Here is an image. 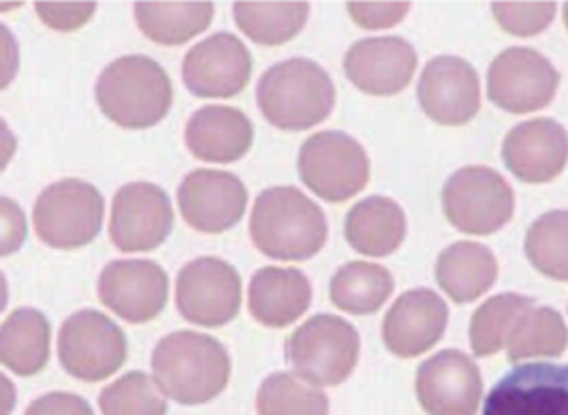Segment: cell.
I'll return each mask as SVG.
<instances>
[{"instance_id": "d590c367", "label": "cell", "mask_w": 568, "mask_h": 415, "mask_svg": "<svg viewBox=\"0 0 568 415\" xmlns=\"http://www.w3.org/2000/svg\"><path fill=\"white\" fill-rule=\"evenodd\" d=\"M37 16L53 30H78L97 11V2H37Z\"/></svg>"}, {"instance_id": "603a6c76", "label": "cell", "mask_w": 568, "mask_h": 415, "mask_svg": "<svg viewBox=\"0 0 568 415\" xmlns=\"http://www.w3.org/2000/svg\"><path fill=\"white\" fill-rule=\"evenodd\" d=\"M311 296L303 271L264 266L250 282V313L262 326L285 328L310 310Z\"/></svg>"}, {"instance_id": "7a4b0ae2", "label": "cell", "mask_w": 568, "mask_h": 415, "mask_svg": "<svg viewBox=\"0 0 568 415\" xmlns=\"http://www.w3.org/2000/svg\"><path fill=\"white\" fill-rule=\"evenodd\" d=\"M250 236L268 259H313L328 241V220L298 188L275 185L260 192L250 220Z\"/></svg>"}, {"instance_id": "f1b7e54d", "label": "cell", "mask_w": 568, "mask_h": 415, "mask_svg": "<svg viewBox=\"0 0 568 415\" xmlns=\"http://www.w3.org/2000/svg\"><path fill=\"white\" fill-rule=\"evenodd\" d=\"M236 27L260 45L294 39L310 18V2H234Z\"/></svg>"}, {"instance_id": "4fadbf2b", "label": "cell", "mask_w": 568, "mask_h": 415, "mask_svg": "<svg viewBox=\"0 0 568 415\" xmlns=\"http://www.w3.org/2000/svg\"><path fill=\"white\" fill-rule=\"evenodd\" d=\"M415 394L428 415H477L484 398L481 371L460 350H443L419 364Z\"/></svg>"}, {"instance_id": "7402d4cb", "label": "cell", "mask_w": 568, "mask_h": 415, "mask_svg": "<svg viewBox=\"0 0 568 415\" xmlns=\"http://www.w3.org/2000/svg\"><path fill=\"white\" fill-rule=\"evenodd\" d=\"M183 136L192 156L229 164L250 152L254 126L250 118L234 107L209 104L192 113Z\"/></svg>"}, {"instance_id": "8fae6325", "label": "cell", "mask_w": 568, "mask_h": 415, "mask_svg": "<svg viewBox=\"0 0 568 415\" xmlns=\"http://www.w3.org/2000/svg\"><path fill=\"white\" fill-rule=\"evenodd\" d=\"M560 73L537 50L509 48L498 53L488 71V97L507 113L541 111L556 99Z\"/></svg>"}, {"instance_id": "8d00e7d4", "label": "cell", "mask_w": 568, "mask_h": 415, "mask_svg": "<svg viewBox=\"0 0 568 415\" xmlns=\"http://www.w3.org/2000/svg\"><path fill=\"white\" fill-rule=\"evenodd\" d=\"M349 16L368 30L396 27L412 9V2H349Z\"/></svg>"}, {"instance_id": "9a60e30c", "label": "cell", "mask_w": 568, "mask_h": 415, "mask_svg": "<svg viewBox=\"0 0 568 415\" xmlns=\"http://www.w3.org/2000/svg\"><path fill=\"white\" fill-rule=\"evenodd\" d=\"M181 75L194 97L231 99L250 81L252 55L231 32H215L185 53Z\"/></svg>"}, {"instance_id": "ac0fdd59", "label": "cell", "mask_w": 568, "mask_h": 415, "mask_svg": "<svg viewBox=\"0 0 568 415\" xmlns=\"http://www.w3.org/2000/svg\"><path fill=\"white\" fill-rule=\"evenodd\" d=\"M183 220L201 233L231 231L247 208V188L233 173L199 169L183 178L178 190Z\"/></svg>"}, {"instance_id": "83f0119b", "label": "cell", "mask_w": 568, "mask_h": 415, "mask_svg": "<svg viewBox=\"0 0 568 415\" xmlns=\"http://www.w3.org/2000/svg\"><path fill=\"white\" fill-rule=\"evenodd\" d=\"M394 280L386 266L375 262H347L331 280V298L341 312L368 315L384 307Z\"/></svg>"}, {"instance_id": "4dcf8cb0", "label": "cell", "mask_w": 568, "mask_h": 415, "mask_svg": "<svg viewBox=\"0 0 568 415\" xmlns=\"http://www.w3.org/2000/svg\"><path fill=\"white\" fill-rule=\"evenodd\" d=\"M568 347V328L565 317L551 307H532L517 322L507 341L509 363L532 358H560Z\"/></svg>"}, {"instance_id": "6da1fadb", "label": "cell", "mask_w": 568, "mask_h": 415, "mask_svg": "<svg viewBox=\"0 0 568 415\" xmlns=\"http://www.w3.org/2000/svg\"><path fill=\"white\" fill-rule=\"evenodd\" d=\"M155 384L180 405H203L231 379V356L217 338L178 331L160 338L152 354Z\"/></svg>"}, {"instance_id": "ba28073f", "label": "cell", "mask_w": 568, "mask_h": 415, "mask_svg": "<svg viewBox=\"0 0 568 415\" xmlns=\"http://www.w3.org/2000/svg\"><path fill=\"white\" fill-rule=\"evenodd\" d=\"M298 173L313 194L328 203H343L368 183L371 162L354 136L324 130L303 143Z\"/></svg>"}, {"instance_id": "9c48e42d", "label": "cell", "mask_w": 568, "mask_h": 415, "mask_svg": "<svg viewBox=\"0 0 568 415\" xmlns=\"http://www.w3.org/2000/svg\"><path fill=\"white\" fill-rule=\"evenodd\" d=\"M129 343L122 328L97 310H83L64 320L58 333L62 368L81 382H103L126 361Z\"/></svg>"}, {"instance_id": "ab89813d", "label": "cell", "mask_w": 568, "mask_h": 415, "mask_svg": "<svg viewBox=\"0 0 568 415\" xmlns=\"http://www.w3.org/2000/svg\"><path fill=\"white\" fill-rule=\"evenodd\" d=\"M565 24H567L568 30V2L565 4Z\"/></svg>"}, {"instance_id": "1f68e13d", "label": "cell", "mask_w": 568, "mask_h": 415, "mask_svg": "<svg viewBox=\"0 0 568 415\" xmlns=\"http://www.w3.org/2000/svg\"><path fill=\"white\" fill-rule=\"evenodd\" d=\"M524 252L530 264L554 282H568V211L542 213L526 233Z\"/></svg>"}, {"instance_id": "3957f363", "label": "cell", "mask_w": 568, "mask_h": 415, "mask_svg": "<svg viewBox=\"0 0 568 415\" xmlns=\"http://www.w3.org/2000/svg\"><path fill=\"white\" fill-rule=\"evenodd\" d=\"M262 115L277 129L307 130L335 109V83L313 60L290 58L264 71L256 88Z\"/></svg>"}, {"instance_id": "30bf717a", "label": "cell", "mask_w": 568, "mask_h": 415, "mask_svg": "<svg viewBox=\"0 0 568 415\" xmlns=\"http://www.w3.org/2000/svg\"><path fill=\"white\" fill-rule=\"evenodd\" d=\"M175 303L181 317L196 326L217 328L233 322L241 310V277L226 260L187 262L178 275Z\"/></svg>"}, {"instance_id": "7c38bea8", "label": "cell", "mask_w": 568, "mask_h": 415, "mask_svg": "<svg viewBox=\"0 0 568 415\" xmlns=\"http://www.w3.org/2000/svg\"><path fill=\"white\" fill-rule=\"evenodd\" d=\"M173 231L169 194L155 183H126L113 196L109 234L120 252H152Z\"/></svg>"}, {"instance_id": "484cf974", "label": "cell", "mask_w": 568, "mask_h": 415, "mask_svg": "<svg viewBox=\"0 0 568 415\" xmlns=\"http://www.w3.org/2000/svg\"><path fill=\"white\" fill-rule=\"evenodd\" d=\"M50 322L32 307L11 313L0 328V361L20 377L43 371L50 361Z\"/></svg>"}, {"instance_id": "cb8c5ba5", "label": "cell", "mask_w": 568, "mask_h": 415, "mask_svg": "<svg viewBox=\"0 0 568 415\" xmlns=\"http://www.w3.org/2000/svg\"><path fill=\"white\" fill-rule=\"evenodd\" d=\"M405 234V211L386 196L364 199L349 209L345 217V239L364 256L386 259L403 245Z\"/></svg>"}, {"instance_id": "4316f807", "label": "cell", "mask_w": 568, "mask_h": 415, "mask_svg": "<svg viewBox=\"0 0 568 415\" xmlns=\"http://www.w3.org/2000/svg\"><path fill=\"white\" fill-rule=\"evenodd\" d=\"M134 18L141 32L160 45H181L203 30L213 18L211 2H136Z\"/></svg>"}, {"instance_id": "52a82bcc", "label": "cell", "mask_w": 568, "mask_h": 415, "mask_svg": "<svg viewBox=\"0 0 568 415\" xmlns=\"http://www.w3.org/2000/svg\"><path fill=\"white\" fill-rule=\"evenodd\" d=\"M103 194L92 183L62 180L48 185L34 203L37 236L55 250H78L103 229Z\"/></svg>"}, {"instance_id": "d4e9b609", "label": "cell", "mask_w": 568, "mask_h": 415, "mask_svg": "<svg viewBox=\"0 0 568 415\" xmlns=\"http://www.w3.org/2000/svg\"><path fill=\"white\" fill-rule=\"evenodd\" d=\"M435 277L454 303L465 305L484 296L496 284L498 262L490 247L473 241H458L440 252Z\"/></svg>"}, {"instance_id": "277c9868", "label": "cell", "mask_w": 568, "mask_h": 415, "mask_svg": "<svg viewBox=\"0 0 568 415\" xmlns=\"http://www.w3.org/2000/svg\"><path fill=\"white\" fill-rule=\"evenodd\" d=\"M97 103L122 129H152L173 103V85L166 71L148 55L113 60L97 79Z\"/></svg>"}, {"instance_id": "d6a6232c", "label": "cell", "mask_w": 568, "mask_h": 415, "mask_svg": "<svg viewBox=\"0 0 568 415\" xmlns=\"http://www.w3.org/2000/svg\"><path fill=\"white\" fill-rule=\"evenodd\" d=\"M258 415H328V396L296 373L268 375L256 396Z\"/></svg>"}, {"instance_id": "836d02e7", "label": "cell", "mask_w": 568, "mask_h": 415, "mask_svg": "<svg viewBox=\"0 0 568 415\" xmlns=\"http://www.w3.org/2000/svg\"><path fill=\"white\" fill-rule=\"evenodd\" d=\"M103 415H166L164 392L141 371L126 373L99 396Z\"/></svg>"}, {"instance_id": "d6986e66", "label": "cell", "mask_w": 568, "mask_h": 415, "mask_svg": "<svg viewBox=\"0 0 568 415\" xmlns=\"http://www.w3.org/2000/svg\"><path fill=\"white\" fill-rule=\"evenodd\" d=\"M345 75L373 97H392L403 92L417 69V53L403 37L362 39L345 53Z\"/></svg>"}, {"instance_id": "5bb4252c", "label": "cell", "mask_w": 568, "mask_h": 415, "mask_svg": "<svg viewBox=\"0 0 568 415\" xmlns=\"http://www.w3.org/2000/svg\"><path fill=\"white\" fill-rule=\"evenodd\" d=\"M484 415H568V364H519L490 389Z\"/></svg>"}, {"instance_id": "2e32d148", "label": "cell", "mask_w": 568, "mask_h": 415, "mask_svg": "<svg viewBox=\"0 0 568 415\" xmlns=\"http://www.w3.org/2000/svg\"><path fill=\"white\" fill-rule=\"evenodd\" d=\"M417 101L440 126H463L481 109L479 75L458 55L433 58L417 83Z\"/></svg>"}, {"instance_id": "5b68a950", "label": "cell", "mask_w": 568, "mask_h": 415, "mask_svg": "<svg viewBox=\"0 0 568 415\" xmlns=\"http://www.w3.org/2000/svg\"><path fill=\"white\" fill-rule=\"evenodd\" d=\"M285 358L294 373L313 386H338L358 364L361 335L343 317L320 313L287 338Z\"/></svg>"}, {"instance_id": "f546056e", "label": "cell", "mask_w": 568, "mask_h": 415, "mask_svg": "<svg viewBox=\"0 0 568 415\" xmlns=\"http://www.w3.org/2000/svg\"><path fill=\"white\" fill-rule=\"evenodd\" d=\"M535 301L514 292L496 294L488 298L470 317V347L479 358H488L507 347L517 322L530 312Z\"/></svg>"}, {"instance_id": "44dd1931", "label": "cell", "mask_w": 568, "mask_h": 415, "mask_svg": "<svg viewBox=\"0 0 568 415\" xmlns=\"http://www.w3.org/2000/svg\"><path fill=\"white\" fill-rule=\"evenodd\" d=\"M503 160L519 182H554L567 166V129L551 118L521 122L505 136Z\"/></svg>"}, {"instance_id": "e575fe53", "label": "cell", "mask_w": 568, "mask_h": 415, "mask_svg": "<svg viewBox=\"0 0 568 415\" xmlns=\"http://www.w3.org/2000/svg\"><path fill=\"white\" fill-rule=\"evenodd\" d=\"M558 4L551 0L542 2H491V13L503 30L514 37L541 34L556 18Z\"/></svg>"}, {"instance_id": "f35d334b", "label": "cell", "mask_w": 568, "mask_h": 415, "mask_svg": "<svg viewBox=\"0 0 568 415\" xmlns=\"http://www.w3.org/2000/svg\"><path fill=\"white\" fill-rule=\"evenodd\" d=\"M27 236V222L20 208L9 199H2V247L0 254L9 256L11 252L20 250Z\"/></svg>"}, {"instance_id": "8992f818", "label": "cell", "mask_w": 568, "mask_h": 415, "mask_svg": "<svg viewBox=\"0 0 568 415\" xmlns=\"http://www.w3.org/2000/svg\"><path fill=\"white\" fill-rule=\"evenodd\" d=\"M443 211L456 231L484 236L511 222L516 194L490 166H465L445 183Z\"/></svg>"}, {"instance_id": "e0dca14e", "label": "cell", "mask_w": 568, "mask_h": 415, "mask_svg": "<svg viewBox=\"0 0 568 415\" xmlns=\"http://www.w3.org/2000/svg\"><path fill=\"white\" fill-rule=\"evenodd\" d=\"M99 298L130 324L154 320L169 298V277L152 260H113L99 277Z\"/></svg>"}, {"instance_id": "74e56055", "label": "cell", "mask_w": 568, "mask_h": 415, "mask_svg": "<svg viewBox=\"0 0 568 415\" xmlns=\"http://www.w3.org/2000/svg\"><path fill=\"white\" fill-rule=\"evenodd\" d=\"M24 415H94L85 398L71 392H50L34 398Z\"/></svg>"}, {"instance_id": "ffe728a7", "label": "cell", "mask_w": 568, "mask_h": 415, "mask_svg": "<svg viewBox=\"0 0 568 415\" xmlns=\"http://www.w3.org/2000/svg\"><path fill=\"white\" fill-rule=\"evenodd\" d=\"M449 310L437 292L415 287L396 298L384 317V343L398 358H415L439 343L447 331Z\"/></svg>"}]
</instances>
